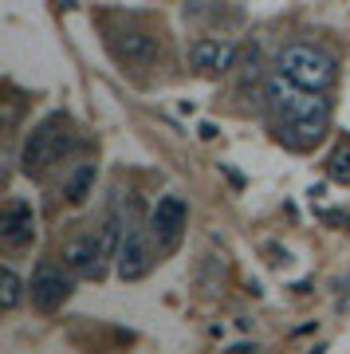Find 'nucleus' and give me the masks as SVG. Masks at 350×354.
I'll return each instance as SVG.
<instances>
[{
    "label": "nucleus",
    "mask_w": 350,
    "mask_h": 354,
    "mask_svg": "<svg viewBox=\"0 0 350 354\" xmlns=\"http://www.w3.org/2000/svg\"><path fill=\"white\" fill-rule=\"evenodd\" d=\"M275 71L288 75L291 83H300L307 91H331L338 83V64L335 55L315 44H291V48L279 51L275 59Z\"/></svg>",
    "instance_id": "obj_3"
},
{
    "label": "nucleus",
    "mask_w": 350,
    "mask_h": 354,
    "mask_svg": "<svg viewBox=\"0 0 350 354\" xmlns=\"http://www.w3.org/2000/svg\"><path fill=\"white\" fill-rule=\"evenodd\" d=\"M75 150V130H71V118L67 114H48L44 122H39L24 142V153H20V162H24V174H44L51 169L55 162H63L67 153Z\"/></svg>",
    "instance_id": "obj_2"
},
{
    "label": "nucleus",
    "mask_w": 350,
    "mask_h": 354,
    "mask_svg": "<svg viewBox=\"0 0 350 354\" xmlns=\"http://www.w3.org/2000/svg\"><path fill=\"white\" fill-rule=\"evenodd\" d=\"M264 95H268V111H272V127L279 142H288L291 150H311L323 142L331 127V99H323V91H307L275 71Z\"/></svg>",
    "instance_id": "obj_1"
},
{
    "label": "nucleus",
    "mask_w": 350,
    "mask_h": 354,
    "mask_svg": "<svg viewBox=\"0 0 350 354\" xmlns=\"http://www.w3.org/2000/svg\"><path fill=\"white\" fill-rule=\"evenodd\" d=\"M91 189H95V165L83 162L75 174H71V181H67V189H63V193H67V201H71V205H83L91 197Z\"/></svg>",
    "instance_id": "obj_11"
},
{
    "label": "nucleus",
    "mask_w": 350,
    "mask_h": 354,
    "mask_svg": "<svg viewBox=\"0 0 350 354\" xmlns=\"http://www.w3.org/2000/svg\"><path fill=\"white\" fill-rule=\"evenodd\" d=\"M189 64L197 67L201 75H225L228 67L237 64V44L232 39H197L189 48Z\"/></svg>",
    "instance_id": "obj_7"
},
{
    "label": "nucleus",
    "mask_w": 350,
    "mask_h": 354,
    "mask_svg": "<svg viewBox=\"0 0 350 354\" xmlns=\"http://www.w3.org/2000/svg\"><path fill=\"white\" fill-rule=\"evenodd\" d=\"M185 221H189V209H185V201H181V197H174V193L154 205L150 232H154V241H158V248H162V252H174L177 244H181Z\"/></svg>",
    "instance_id": "obj_4"
},
{
    "label": "nucleus",
    "mask_w": 350,
    "mask_h": 354,
    "mask_svg": "<svg viewBox=\"0 0 350 354\" xmlns=\"http://www.w3.org/2000/svg\"><path fill=\"white\" fill-rule=\"evenodd\" d=\"M71 295V279L63 276L55 264H39L36 272H32V304L39 307V311H59L63 299Z\"/></svg>",
    "instance_id": "obj_6"
},
{
    "label": "nucleus",
    "mask_w": 350,
    "mask_h": 354,
    "mask_svg": "<svg viewBox=\"0 0 350 354\" xmlns=\"http://www.w3.org/2000/svg\"><path fill=\"white\" fill-rule=\"evenodd\" d=\"M63 264L71 268V272H79V276L99 279L102 272H107V264H102V241H99V232L75 236V241L63 248Z\"/></svg>",
    "instance_id": "obj_8"
},
{
    "label": "nucleus",
    "mask_w": 350,
    "mask_h": 354,
    "mask_svg": "<svg viewBox=\"0 0 350 354\" xmlns=\"http://www.w3.org/2000/svg\"><path fill=\"white\" fill-rule=\"evenodd\" d=\"M326 174L335 177V181H342V185L350 181V142H338V146H335V153H331V165H326Z\"/></svg>",
    "instance_id": "obj_13"
},
{
    "label": "nucleus",
    "mask_w": 350,
    "mask_h": 354,
    "mask_svg": "<svg viewBox=\"0 0 350 354\" xmlns=\"http://www.w3.org/2000/svg\"><path fill=\"white\" fill-rule=\"evenodd\" d=\"M0 283H4V288H0V307H4V311H12V307L20 304V291H24V283H20V276H16L12 268H4Z\"/></svg>",
    "instance_id": "obj_12"
},
{
    "label": "nucleus",
    "mask_w": 350,
    "mask_h": 354,
    "mask_svg": "<svg viewBox=\"0 0 350 354\" xmlns=\"http://www.w3.org/2000/svg\"><path fill=\"white\" fill-rule=\"evenodd\" d=\"M114 55L126 59V64H150L154 55H158V39L150 32H122V36L114 39Z\"/></svg>",
    "instance_id": "obj_10"
},
{
    "label": "nucleus",
    "mask_w": 350,
    "mask_h": 354,
    "mask_svg": "<svg viewBox=\"0 0 350 354\" xmlns=\"http://www.w3.org/2000/svg\"><path fill=\"white\" fill-rule=\"evenodd\" d=\"M32 236H36V213H32V205L8 201L4 213H0V241L8 244V248H24V244H32Z\"/></svg>",
    "instance_id": "obj_9"
},
{
    "label": "nucleus",
    "mask_w": 350,
    "mask_h": 354,
    "mask_svg": "<svg viewBox=\"0 0 350 354\" xmlns=\"http://www.w3.org/2000/svg\"><path fill=\"white\" fill-rule=\"evenodd\" d=\"M114 264H118V279H126V283H138V279L150 276L154 248H150L142 228H126L122 232V244H118V260Z\"/></svg>",
    "instance_id": "obj_5"
}]
</instances>
